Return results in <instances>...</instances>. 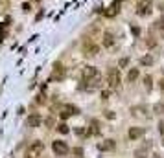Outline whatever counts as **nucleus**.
Here are the masks:
<instances>
[{
  "label": "nucleus",
  "instance_id": "1",
  "mask_svg": "<svg viewBox=\"0 0 164 158\" xmlns=\"http://www.w3.org/2000/svg\"><path fill=\"white\" fill-rule=\"evenodd\" d=\"M43 151H44V145H43V142H33L28 145V149H26V156L24 158H39L41 154H43Z\"/></svg>",
  "mask_w": 164,
  "mask_h": 158
},
{
  "label": "nucleus",
  "instance_id": "2",
  "mask_svg": "<svg viewBox=\"0 0 164 158\" xmlns=\"http://www.w3.org/2000/svg\"><path fill=\"white\" fill-rule=\"evenodd\" d=\"M107 81H109V86L111 88H118L120 86V72L116 70V68H111V70L107 72Z\"/></svg>",
  "mask_w": 164,
  "mask_h": 158
},
{
  "label": "nucleus",
  "instance_id": "3",
  "mask_svg": "<svg viewBox=\"0 0 164 158\" xmlns=\"http://www.w3.org/2000/svg\"><path fill=\"white\" fill-rule=\"evenodd\" d=\"M83 52H85V55H88V57H96L98 52H100V46L94 44L92 40H85V43H83Z\"/></svg>",
  "mask_w": 164,
  "mask_h": 158
},
{
  "label": "nucleus",
  "instance_id": "4",
  "mask_svg": "<svg viewBox=\"0 0 164 158\" xmlns=\"http://www.w3.org/2000/svg\"><path fill=\"white\" fill-rule=\"evenodd\" d=\"M52 149H53V153L56 154H59V156H65V154H68V145L63 142V140H56L52 143Z\"/></svg>",
  "mask_w": 164,
  "mask_h": 158
},
{
  "label": "nucleus",
  "instance_id": "5",
  "mask_svg": "<svg viewBox=\"0 0 164 158\" xmlns=\"http://www.w3.org/2000/svg\"><path fill=\"white\" fill-rule=\"evenodd\" d=\"M113 44H114V35H113V31H105L103 37H101V46H103V48H111Z\"/></svg>",
  "mask_w": 164,
  "mask_h": 158
},
{
  "label": "nucleus",
  "instance_id": "6",
  "mask_svg": "<svg viewBox=\"0 0 164 158\" xmlns=\"http://www.w3.org/2000/svg\"><path fill=\"white\" fill-rule=\"evenodd\" d=\"M144 132H146V129H144V127H131L127 134H129V138H131V140H138Z\"/></svg>",
  "mask_w": 164,
  "mask_h": 158
},
{
  "label": "nucleus",
  "instance_id": "7",
  "mask_svg": "<svg viewBox=\"0 0 164 158\" xmlns=\"http://www.w3.org/2000/svg\"><path fill=\"white\" fill-rule=\"evenodd\" d=\"M41 121H43V120H41V116H39V114H30V116H28V120H26L28 127H33V129L39 127V125H41Z\"/></svg>",
  "mask_w": 164,
  "mask_h": 158
},
{
  "label": "nucleus",
  "instance_id": "8",
  "mask_svg": "<svg viewBox=\"0 0 164 158\" xmlns=\"http://www.w3.org/2000/svg\"><path fill=\"white\" fill-rule=\"evenodd\" d=\"M149 149H151V142H149V143H146L144 147H138V149H136V151H135V156H136V158H146Z\"/></svg>",
  "mask_w": 164,
  "mask_h": 158
},
{
  "label": "nucleus",
  "instance_id": "9",
  "mask_svg": "<svg viewBox=\"0 0 164 158\" xmlns=\"http://www.w3.org/2000/svg\"><path fill=\"white\" fill-rule=\"evenodd\" d=\"M63 77H65V68L61 64H56L52 72V79H63Z\"/></svg>",
  "mask_w": 164,
  "mask_h": 158
},
{
  "label": "nucleus",
  "instance_id": "10",
  "mask_svg": "<svg viewBox=\"0 0 164 158\" xmlns=\"http://www.w3.org/2000/svg\"><path fill=\"white\" fill-rule=\"evenodd\" d=\"M114 145H116L114 140H105V142H101L98 147H100V151H113V149H114Z\"/></svg>",
  "mask_w": 164,
  "mask_h": 158
},
{
  "label": "nucleus",
  "instance_id": "11",
  "mask_svg": "<svg viewBox=\"0 0 164 158\" xmlns=\"http://www.w3.org/2000/svg\"><path fill=\"white\" fill-rule=\"evenodd\" d=\"M96 74H98V70H96L94 66H87L85 70H83V77L91 79V77H96Z\"/></svg>",
  "mask_w": 164,
  "mask_h": 158
},
{
  "label": "nucleus",
  "instance_id": "12",
  "mask_svg": "<svg viewBox=\"0 0 164 158\" xmlns=\"http://www.w3.org/2000/svg\"><path fill=\"white\" fill-rule=\"evenodd\" d=\"M127 79L131 81V83L138 79V68H131V70H129V74H127Z\"/></svg>",
  "mask_w": 164,
  "mask_h": 158
},
{
  "label": "nucleus",
  "instance_id": "13",
  "mask_svg": "<svg viewBox=\"0 0 164 158\" xmlns=\"http://www.w3.org/2000/svg\"><path fill=\"white\" fill-rule=\"evenodd\" d=\"M133 112H135L136 116H148V108H144V107H135Z\"/></svg>",
  "mask_w": 164,
  "mask_h": 158
},
{
  "label": "nucleus",
  "instance_id": "14",
  "mask_svg": "<svg viewBox=\"0 0 164 158\" xmlns=\"http://www.w3.org/2000/svg\"><path fill=\"white\" fill-rule=\"evenodd\" d=\"M140 63L146 64V66H151V64H153V57H151V55H146V57L140 59Z\"/></svg>",
  "mask_w": 164,
  "mask_h": 158
},
{
  "label": "nucleus",
  "instance_id": "15",
  "mask_svg": "<svg viewBox=\"0 0 164 158\" xmlns=\"http://www.w3.org/2000/svg\"><path fill=\"white\" fill-rule=\"evenodd\" d=\"M57 127H59V132L61 134H68V132H70V129H68L66 123H61V125H57Z\"/></svg>",
  "mask_w": 164,
  "mask_h": 158
},
{
  "label": "nucleus",
  "instance_id": "16",
  "mask_svg": "<svg viewBox=\"0 0 164 158\" xmlns=\"http://www.w3.org/2000/svg\"><path fill=\"white\" fill-rule=\"evenodd\" d=\"M144 85H146L148 90L151 88V75H146V77H144Z\"/></svg>",
  "mask_w": 164,
  "mask_h": 158
},
{
  "label": "nucleus",
  "instance_id": "17",
  "mask_svg": "<svg viewBox=\"0 0 164 158\" xmlns=\"http://www.w3.org/2000/svg\"><path fill=\"white\" fill-rule=\"evenodd\" d=\"M72 153L78 154V156H81V154H83V149H81V147H76V149H72Z\"/></svg>",
  "mask_w": 164,
  "mask_h": 158
},
{
  "label": "nucleus",
  "instance_id": "18",
  "mask_svg": "<svg viewBox=\"0 0 164 158\" xmlns=\"http://www.w3.org/2000/svg\"><path fill=\"white\" fill-rule=\"evenodd\" d=\"M127 63H129V61H127L125 57H124V59H120V68H125V66H127Z\"/></svg>",
  "mask_w": 164,
  "mask_h": 158
},
{
  "label": "nucleus",
  "instance_id": "19",
  "mask_svg": "<svg viewBox=\"0 0 164 158\" xmlns=\"http://www.w3.org/2000/svg\"><path fill=\"white\" fill-rule=\"evenodd\" d=\"M159 132L164 136V121H160V123H159Z\"/></svg>",
  "mask_w": 164,
  "mask_h": 158
},
{
  "label": "nucleus",
  "instance_id": "20",
  "mask_svg": "<svg viewBox=\"0 0 164 158\" xmlns=\"http://www.w3.org/2000/svg\"><path fill=\"white\" fill-rule=\"evenodd\" d=\"M105 118H109V120H113V118H114V114H113L111 111H105Z\"/></svg>",
  "mask_w": 164,
  "mask_h": 158
},
{
  "label": "nucleus",
  "instance_id": "21",
  "mask_svg": "<svg viewBox=\"0 0 164 158\" xmlns=\"http://www.w3.org/2000/svg\"><path fill=\"white\" fill-rule=\"evenodd\" d=\"M101 98H103V99H109V90H103V92H101Z\"/></svg>",
  "mask_w": 164,
  "mask_h": 158
},
{
  "label": "nucleus",
  "instance_id": "22",
  "mask_svg": "<svg viewBox=\"0 0 164 158\" xmlns=\"http://www.w3.org/2000/svg\"><path fill=\"white\" fill-rule=\"evenodd\" d=\"M22 9H24V11H30L31 8H30V4H24V6H22Z\"/></svg>",
  "mask_w": 164,
  "mask_h": 158
},
{
  "label": "nucleus",
  "instance_id": "23",
  "mask_svg": "<svg viewBox=\"0 0 164 158\" xmlns=\"http://www.w3.org/2000/svg\"><path fill=\"white\" fill-rule=\"evenodd\" d=\"M160 88H162V90H164V79L160 81Z\"/></svg>",
  "mask_w": 164,
  "mask_h": 158
},
{
  "label": "nucleus",
  "instance_id": "24",
  "mask_svg": "<svg viewBox=\"0 0 164 158\" xmlns=\"http://www.w3.org/2000/svg\"><path fill=\"white\" fill-rule=\"evenodd\" d=\"M153 158H160V154H153Z\"/></svg>",
  "mask_w": 164,
  "mask_h": 158
}]
</instances>
